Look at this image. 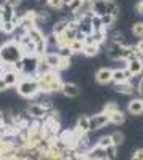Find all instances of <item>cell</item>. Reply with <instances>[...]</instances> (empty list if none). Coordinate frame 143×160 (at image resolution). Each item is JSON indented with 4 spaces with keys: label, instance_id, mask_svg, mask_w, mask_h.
Instances as JSON below:
<instances>
[{
    "label": "cell",
    "instance_id": "6da1fadb",
    "mask_svg": "<svg viewBox=\"0 0 143 160\" xmlns=\"http://www.w3.org/2000/svg\"><path fill=\"white\" fill-rule=\"evenodd\" d=\"M34 77L37 78L40 95H50V93H55V91L61 90L63 80H61L58 71H50L44 75H34Z\"/></svg>",
    "mask_w": 143,
    "mask_h": 160
},
{
    "label": "cell",
    "instance_id": "7a4b0ae2",
    "mask_svg": "<svg viewBox=\"0 0 143 160\" xmlns=\"http://www.w3.org/2000/svg\"><path fill=\"white\" fill-rule=\"evenodd\" d=\"M16 91L18 95L23 98H35L40 95V90H39V83L35 77H29V75H21L19 82L16 85Z\"/></svg>",
    "mask_w": 143,
    "mask_h": 160
},
{
    "label": "cell",
    "instance_id": "3957f363",
    "mask_svg": "<svg viewBox=\"0 0 143 160\" xmlns=\"http://www.w3.org/2000/svg\"><path fill=\"white\" fill-rule=\"evenodd\" d=\"M88 7L93 15H113L116 18L119 15V7L114 0H90Z\"/></svg>",
    "mask_w": 143,
    "mask_h": 160
},
{
    "label": "cell",
    "instance_id": "277c9868",
    "mask_svg": "<svg viewBox=\"0 0 143 160\" xmlns=\"http://www.w3.org/2000/svg\"><path fill=\"white\" fill-rule=\"evenodd\" d=\"M0 56H2V62H11V64L23 58V53L19 50L16 38H10L0 47Z\"/></svg>",
    "mask_w": 143,
    "mask_h": 160
},
{
    "label": "cell",
    "instance_id": "5b68a950",
    "mask_svg": "<svg viewBox=\"0 0 143 160\" xmlns=\"http://www.w3.org/2000/svg\"><path fill=\"white\" fill-rule=\"evenodd\" d=\"M106 55L109 59L113 61H127L129 56H130V47L119 43V42H111L106 48Z\"/></svg>",
    "mask_w": 143,
    "mask_h": 160
},
{
    "label": "cell",
    "instance_id": "8992f818",
    "mask_svg": "<svg viewBox=\"0 0 143 160\" xmlns=\"http://www.w3.org/2000/svg\"><path fill=\"white\" fill-rule=\"evenodd\" d=\"M16 42H18V45H19V50H21V53H23V56L35 55V42H34V40H32L28 34L23 32V35H21L19 38H16Z\"/></svg>",
    "mask_w": 143,
    "mask_h": 160
},
{
    "label": "cell",
    "instance_id": "52a82bcc",
    "mask_svg": "<svg viewBox=\"0 0 143 160\" xmlns=\"http://www.w3.org/2000/svg\"><path fill=\"white\" fill-rule=\"evenodd\" d=\"M21 61H23V74L21 75H29V77L32 75L34 77L40 58H39L37 55H31V56H23Z\"/></svg>",
    "mask_w": 143,
    "mask_h": 160
},
{
    "label": "cell",
    "instance_id": "ba28073f",
    "mask_svg": "<svg viewBox=\"0 0 143 160\" xmlns=\"http://www.w3.org/2000/svg\"><path fill=\"white\" fill-rule=\"evenodd\" d=\"M109 123V115L105 112H98L95 115H90V131H97L105 128Z\"/></svg>",
    "mask_w": 143,
    "mask_h": 160
},
{
    "label": "cell",
    "instance_id": "9c48e42d",
    "mask_svg": "<svg viewBox=\"0 0 143 160\" xmlns=\"http://www.w3.org/2000/svg\"><path fill=\"white\" fill-rule=\"evenodd\" d=\"M76 135L79 136L81 139L87 136V133L90 131V115H81L79 118H77V122H76Z\"/></svg>",
    "mask_w": 143,
    "mask_h": 160
},
{
    "label": "cell",
    "instance_id": "30bf717a",
    "mask_svg": "<svg viewBox=\"0 0 143 160\" xmlns=\"http://www.w3.org/2000/svg\"><path fill=\"white\" fill-rule=\"evenodd\" d=\"M132 80V74L129 72L127 68H119V69H113V77H111V83L118 85Z\"/></svg>",
    "mask_w": 143,
    "mask_h": 160
},
{
    "label": "cell",
    "instance_id": "8fae6325",
    "mask_svg": "<svg viewBox=\"0 0 143 160\" xmlns=\"http://www.w3.org/2000/svg\"><path fill=\"white\" fill-rule=\"evenodd\" d=\"M28 114H29V117H32V118L40 120V118H45V117H47L48 111L44 108V106L39 104V102H32V104L28 106Z\"/></svg>",
    "mask_w": 143,
    "mask_h": 160
},
{
    "label": "cell",
    "instance_id": "7c38bea8",
    "mask_svg": "<svg viewBox=\"0 0 143 160\" xmlns=\"http://www.w3.org/2000/svg\"><path fill=\"white\" fill-rule=\"evenodd\" d=\"M125 68L129 69V72L132 74V77L141 75L143 74V58H135L125 62Z\"/></svg>",
    "mask_w": 143,
    "mask_h": 160
},
{
    "label": "cell",
    "instance_id": "4fadbf2b",
    "mask_svg": "<svg viewBox=\"0 0 143 160\" xmlns=\"http://www.w3.org/2000/svg\"><path fill=\"white\" fill-rule=\"evenodd\" d=\"M60 91H61L66 98H76V96H79L81 88L77 87L76 83H72V82H63Z\"/></svg>",
    "mask_w": 143,
    "mask_h": 160
},
{
    "label": "cell",
    "instance_id": "5bb4252c",
    "mask_svg": "<svg viewBox=\"0 0 143 160\" xmlns=\"http://www.w3.org/2000/svg\"><path fill=\"white\" fill-rule=\"evenodd\" d=\"M111 77H113V69H109V68H101L95 74V80H97L100 85L111 83Z\"/></svg>",
    "mask_w": 143,
    "mask_h": 160
},
{
    "label": "cell",
    "instance_id": "9a60e30c",
    "mask_svg": "<svg viewBox=\"0 0 143 160\" xmlns=\"http://www.w3.org/2000/svg\"><path fill=\"white\" fill-rule=\"evenodd\" d=\"M85 157L87 160H106V154H105V149L100 148V146H93V148L87 149L85 152Z\"/></svg>",
    "mask_w": 143,
    "mask_h": 160
},
{
    "label": "cell",
    "instance_id": "2e32d148",
    "mask_svg": "<svg viewBox=\"0 0 143 160\" xmlns=\"http://www.w3.org/2000/svg\"><path fill=\"white\" fill-rule=\"evenodd\" d=\"M127 112L130 115H141L143 114V98H134L127 104Z\"/></svg>",
    "mask_w": 143,
    "mask_h": 160
},
{
    "label": "cell",
    "instance_id": "e0dca14e",
    "mask_svg": "<svg viewBox=\"0 0 143 160\" xmlns=\"http://www.w3.org/2000/svg\"><path fill=\"white\" fill-rule=\"evenodd\" d=\"M19 74L18 72H15V71H8V72H3L2 74V78L5 80V83L8 85V88L10 87H16L18 85V82H19Z\"/></svg>",
    "mask_w": 143,
    "mask_h": 160
},
{
    "label": "cell",
    "instance_id": "ac0fdd59",
    "mask_svg": "<svg viewBox=\"0 0 143 160\" xmlns=\"http://www.w3.org/2000/svg\"><path fill=\"white\" fill-rule=\"evenodd\" d=\"M42 59L50 66L53 71H56V68H58V64H60V55L55 51V53H51V51H48V53H45V55L42 56Z\"/></svg>",
    "mask_w": 143,
    "mask_h": 160
},
{
    "label": "cell",
    "instance_id": "d6986e66",
    "mask_svg": "<svg viewBox=\"0 0 143 160\" xmlns=\"http://www.w3.org/2000/svg\"><path fill=\"white\" fill-rule=\"evenodd\" d=\"M85 5H87V3L84 2V0H66V7H68L69 11H72V15H76V13H81Z\"/></svg>",
    "mask_w": 143,
    "mask_h": 160
},
{
    "label": "cell",
    "instance_id": "ffe728a7",
    "mask_svg": "<svg viewBox=\"0 0 143 160\" xmlns=\"http://www.w3.org/2000/svg\"><path fill=\"white\" fill-rule=\"evenodd\" d=\"M100 53V45L98 43H85L84 50H82V55L87 58H93Z\"/></svg>",
    "mask_w": 143,
    "mask_h": 160
},
{
    "label": "cell",
    "instance_id": "44dd1931",
    "mask_svg": "<svg viewBox=\"0 0 143 160\" xmlns=\"http://www.w3.org/2000/svg\"><path fill=\"white\" fill-rule=\"evenodd\" d=\"M92 38H93V42L98 43V45H103L106 42V38H108V32H106V28H103V29H98V31H93L92 34Z\"/></svg>",
    "mask_w": 143,
    "mask_h": 160
},
{
    "label": "cell",
    "instance_id": "7402d4cb",
    "mask_svg": "<svg viewBox=\"0 0 143 160\" xmlns=\"http://www.w3.org/2000/svg\"><path fill=\"white\" fill-rule=\"evenodd\" d=\"M125 122V114L121 111V109H116L114 112L109 114V123H114V125H121Z\"/></svg>",
    "mask_w": 143,
    "mask_h": 160
},
{
    "label": "cell",
    "instance_id": "603a6c76",
    "mask_svg": "<svg viewBox=\"0 0 143 160\" xmlns=\"http://www.w3.org/2000/svg\"><path fill=\"white\" fill-rule=\"evenodd\" d=\"M114 88H116L118 93H122V95H132L134 93V85L130 83V80H129V82H124V83L114 85Z\"/></svg>",
    "mask_w": 143,
    "mask_h": 160
},
{
    "label": "cell",
    "instance_id": "cb8c5ba5",
    "mask_svg": "<svg viewBox=\"0 0 143 160\" xmlns=\"http://www.w3.org/2000/svg\"><path fill=\"white\" fill-rule=\"evenodd\" d=\"M24 34H28L34 42L37 43V42H40V40H44L45 38V35H44V32L39 29V26H35V28H32V29H29L28 32H24Z\"/></svg>",
    "mask_w": 143,
    "mask_h": 160
},
{
    "label": "cell",
    "instance_id": "d4e9b609",
    "mask_svg": "<svg viewBox=\"0 0 143 160\" xmlns=\"http://www.w3.org/2000/svg\"><path fill=\"white\" fill-rule=\"evenodd\" d=\"M68 26H69V19H61V21H58V22H55V26H53V35H58V34H63L64 31L68 29Z\"/></svg>",
    "mask_w": 143,
    "mask_h": 160
},
{
    "label": "cell",
    "instance_id": "484cf974",
    "mask_svg": "<svg viewBox=\"0 0 143 160\" xmlns=\"http://www.w3.org/2000/svg\"><path fill=\"white\" fill-rule=\"evenodd\" d=\"M68 47H69V50L72 51V55L82 53V50H84V40H77V38H74Z\"/></svg>",
    "mask_w": 143,
    "mask_h": 160
},
{
    "label": "cell",
    "instance_id": "4316f807",
    "mask_svg": "<svg viewBox=\"0 0 143 160\" xmlns=\"http://www.w3.org/2000/svg\"><path fill=\"white\" fill-rule=\"evenodd\" d=\"M90 24H92V29L93 31H98V29H103L105 26H103V21H101V16L100 15H93L90 16Z\"/></svg>",
    "mask_w": 143,
    "mask_h": 160
},
{
    "label": "cell",
    "instance_id": "83f0119b",
    "mask_svg": "<svg viewBox=\"0 0 143 160\" xmlns=\"http://www.w3.org/2000/svg\"><path fill=\"white\" fill-rule=\"evenodd\" d=\"M50 71H53L50 68V66L40 58V61H39V64H37V71H35V75H44V74H47V72H50Z\"/></svg>",
    "mask_w": 143,
    "mask_h": 160
},
{
    "label": "cell",
    "instance_id": "f1b7e54d",
    "mask_svg": "<svg viewBox=\"0 0 143 160\" xmlns=\"http://www.w3.org/2000/svg\"><path fill=\"white\" fill-rule=\"evenodd\" d=\"M15 16V8L10 5H3V13H2V19L3 21H11V18Z\"/></svg>",
    "mask_w": 143,
    "mask_h": 160
},
{
    "label": "cell",
    "instance_id": "f546056e",
    "mask_svg": "<svg viewBox=\"0 0 143 160\" xmlns=\"http://www.w3.org/2000/svg\"><path fill=\"white\" fill-rule=\"evenodd\" d=\"M51 10H61L63 7H66V0H47L45 2Z\"/></svg>",
    "mask_w": 143,
    "mask_h": 160
},
{
    "label": "cell",
    "instance_id": "4dcf8cb0",
    "mask_svg": "<svg viewBox=\"0 0 143 160\" xmlns=\"http://www.w3.org/2000/svg\"><path fill=\"white\" fill-rule=\"evenodd\" d=\"M105 154H106V160H116V155H118V146L111 144L109 148L105 149Z\"/></svg>",
    "mask_w": 143,
    "mask_h": 160
},
{
    "label": "cell",
    "instance_id": "1f68e13d",
    "mask_svg": "<svg viewBox=\"0 0 143 160\" xmlns=\"http://www.w3.org/2000/svg\"><path fill=\"white\" fill-rule=\"evenodd\" d=\"M2 32L7 34V35H11L13 32H16V26L13 24L11 21H3V28H2Z\"/></svg>",
    "mask_w": 143,
    "mask_h": 160
},
{
    "label": "cell",
    "instance_id": "d6a6232c",
    "mask_svg": "<svg viewBox=\"0 0 143 160\" xmlns=\"http://www.w3.org/2000/svg\"><path fill=\"white\" fill-rule=\"evenodd\" d=\"M113 144V141H111V135H106V136H101L98 141H97V146H100V148H103V149H106V148H109V146Z\"/></svg>",
    "mask_w": 143,
    "mask_h": 160
},
{
    "label": "cell",
    "instance_id": "836d02e7",
    "mask_svg": "<svg viewBox=\"0 0 143 160\" xmlns=\"http://www.w3.org/2000/svg\"><path fill=\"white\" fill-rule=\"evenodd\" d=\"M69 66H71V58H61V56H60V64H58L56 71H58V72L66 71V69H69Z\"/></svg>",
    "mask_w": 143,
    "mask_h": 160
},
{
    "label": "cell",
    "instance_id": "e575fe53",
    "mask_svg": "<svg viewBox=\"0 0 143 160\" xmlns=\"http://www.w3.org/2000/svg\"><path fill=\"white\" fill-rule=\"evenodd\" d=\"M132 34H134L135 37L143 38V22H141V21H138V22H135V24L132 26Z\"/></svg>",
    "mask_w": 143,
    "mask_h": 160
},
{
    "label": "cell",
    "instance_id": "d590c367",
    "mask_svg": "<svg viewBox=\"0 0 143 160\" xmlns=\"http://www.w3.org/2000/svg\"><path fill=\"white\" fill-rule=\"evenodd\" d=\"M111 141H113L114 146H121L124 142V135H122L121 131H114L113 135H111Z\"/></svg>",
    "mask_w": 143,
    "mask_h": 160
},
{
    "label": "cell",
    "instance_id": "8d00e7d4",
    "mask_svg": "<svg viewBox=\"0 0 143 160\" xmlns=\"http://www.w3.org/2000/svg\"><path fill=\"white\" fill-rule=\"evenodd\" d=\"M101 21H103V26L108 29L109 26H113L114 24V21H116V16H113V15H103L101 16Z\"/></svg>",
    "mask_w": 143,
    "mask_h": 160
},
{
    "label": "cell",
    "instance_id": "74e56055",
    "mask_svg": "<svg viewBox=\"0 0 143 160\" xmlns=\"http://www.w3.org/2000/svg\"><path fill=\"white\" fill-rule=\"evenodd\" d=\"M116 109H119V108H118V104L111 101V102L105 104V108H103V111H101V112H105V114H108V115H109V114H111V112H114Z\"/></svg>",
    "mask_w": 143,
    "mask_h": 160
},
{
    "label": "cell",
    "instance_id": "f35d334b",
    "mask_svg": "<svg viewBox=\"0 0 143 160\" xmlns=\"http://www.w3.org/2000/svg\"><path fill=\"white\" fill-rule=\"evenodd\" d=\"M61 58H71L72 56V51L69 50V47H61L60 51H56Z\"/></svg>",
    "mask_w": 143,
    "mask_h": 160
},
{
    "label": "cell",
    "instance_id": "ab89813d",
    "mask_svg": "<svg viewBox=\"0 0 143 160\" xmlns=\"http://www.w3.org/2000/svg\"><path fill=\"white\" fill-rule=\"evenodd\" d=\"M39 104H40V106H44V108H45L47 111L53 109V104H51V101H50L48 98H42L40 101H39Z\"/></svg>",
    "mask_w": 143,
    "mask_h": 160
},
{
    "label": "cell",
    "instance_id": "60d3db41",
    "mask_svg": "<svg viewBox=\"0 0 143 160\" xmlns=\"http://www.w3.org/2000/svg\"><path fill=\"white\" fill-rule=\"evenodd\" d=\"M13 71L18 72L19 75L23 74V61H21V59H19V61H16V62H13Z\"/></svg>",
    "mask_w": 143,
    "mask_h": 160
},
{
    "label": "cell",
    "instance_id": "b9f144b4",
    "mask_svg": "<svg viewBox=\"0 0 143 160\" xmlns=\"http://www.w3.org/2000/svg\"><path fill=\"white\" fill-rule=\"evenodd\" d=\"M111 42H119V43H122V34L114 32V34L111 35Z\"/></svg>",
    "mask_w": 143,
    "mask_h": 160
},
{
    "label": "cell",
    "instance_id": "7bdbcfd3",
    "mask_svg": "<svg viewBox=\"0 0 143 160\" xmlns=\"http://www.w3.org/2000/svg\"><path fill=\"white\" fill-rule=\"evenodd\" d=\"M21 2H23V0H5V3H7V5H10V7H13V8L19 7V5H21Z\"/></svg>",
    "mask_w": 143,
    "mask_h": 160
},
{
    "label": "cell",
    "instance_id": "ee69618b",
    "mask_svg": "<svg viewBox=\"0 0 143 160\" xmlns=\"http://www.w3.org/2000/svg\"><path fill=\"white\" fill-rule=\"evenodd\" d=\"M137 91H138V95L143 98V77L138 80V83H137Z\"/></svg>",
    "mask_w": 143,
    "mask_h": 160
},
{
    "label": "cell",
    "instance_id": "f6af8a7d",
    "mask_svg": "<svg viewBox=\"0 0 143 160\" xmlns=\"http://www.w3.org/2000/svg\"><path fill=\"white\" fill-rule=\"evenodd\" d=\"M7 88H8V85L5 83V80L2 78V75H0V91H5Z\"/></svg>",
    "mask_w": 143,
    "mask_h": 160
},
{
    "label": "cell",
    "instance_id": "bcb514c9",
    "mask_svg": "<svg viewBox=\"0 0 143 160\" xmlns=\"http://www.w3.org/2000/svg\"><path fill=\"white\" fill-rule=\"evenodd\" d=\"M134 157H137V158L143 160V149H137V151L134 152Z\"/></svg>",
    "mask_w": 143,
    "mask_h": 160
},
{
    "label": "cell",
    "instance_id": "7dc6e473",
    "mask_svg": "<svg viewBox=\"0 0 143 160\" xmlns=\"http://www.w3.org/2000/svg\"><path fill=\"white\" fill-rule=\"evenodd\" d=\"M135 8H137V11L140 13V15H143V0H140V2L137 3V7H135Z\"/></svg>",
    "mask_w": 143,
    "mask_h": 160
},
{
    "label": "cell",
    "instance_id": "c3c4849f",
    "mask_svg": "<svg viewBox=\"0 0 143 160\" xmlns=\"http://www.w3.org/2000/svg\"><path fill=\"white\" fill-rule=\"evenodd\" d=\"M135 47H137V48H138V50H140V53H141V55H143V38H141V40H140V42H138V43H137V45H135Z\"/></svg>",
    "mask_w": 143,
    "mask_h": 160
},
{
    "label": "cell",
    "instance_id": "681fc988",
    "mask_svg": "<svg viewBox=\"0 0 143 160\" xmlns=\"http://www.w3.org/2000/svg\"><path fill=\"white\" fill-rule=\"evenodd\" d=\"M2 28H3V19L0 18V32H2Z\"/></svg>",
    "mask_w": 143,
    "mask_h": 160
},
{
    "label": "cell",
    "instance_id": "f907efd6",
    "mask_svg": "<svg viewBox=\"0 0 143 160\" xmlns=\"http://www.w3.org/2000/svg\"><path fill=\"white\" fill-rule=\"evenodd\" d=\"M130 160H140V158H137V157H134V155H132V158H130Z\"/></svg>",
    "mask_w": 143,
    "mask_h": 160
},
{
    "label": "cell",
    "instance_id": "816d5d0a",
    "mask_svg": "<svg viewBox=\"0 0 143 160\" xmlns=\"http://www.w3.org/2000/svg\"><path fill=\"white\" fill-rule=\"evenodd\" d=\"M0 75H2V66H0Z\"/></svg>",
    "mask_w": 143,
    "mask_h": 160
},
{
    "label": "cell",
    "instance_id": "f5cc1de1",
    "mask_svg": "<svg viewBox=\"0 0 143 160\" xmlns=\"http://www.w3.org/2000/svg\"><path fill=\"white\" fill-rule=\"evenodd\" d=\"M0 62H2V56H0Z\"/></svg>",
    "mask_w": 143,
    "mask_h": 160
}]
</instances>
